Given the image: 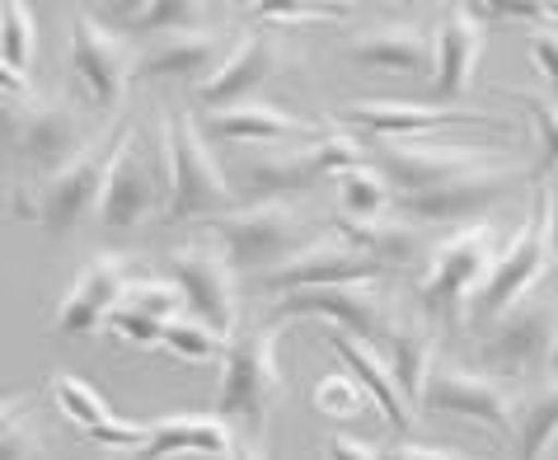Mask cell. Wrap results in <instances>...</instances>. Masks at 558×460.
I'll return each instance as SVG.
<instances>
[{
	"label": "cell",
	"instance_id": "cell-23",
	"mask_svg": "<svg viewBox=\"0 0 558 460\" xmlns=\"http://www.w3.org/2000/svg\"><path fill=\"white\" fill-rule=\"evenodd\" d=\"M226 38L216 28H189V34H165L150 38V48L136 57V75L142 81H211L216 66L226 61Z\"/></svg>",
	"mask_w": 558,
	"mask_h": 460
},
{
	"label": "cell",
	"instance_id": "cell-13",
	"mask_svg": "<svg viewBox=\"0 0 558 460\" xmlns=\"http://www.w3.org/2000/svg\"><path fill=\"white\" fill-rule=\"evenodd\" d=\"M348 132L371 136V142H413V136L441 132V128H493V132H517L507 118L460 109V104H404V99H371L348 104L333 113Z\"/></svg>",
	"mask_w": 558,
	"mask_h": 460
},
{
	"label": "cell",
	"instance_id": "cell-12",
	"mask_svg": "<svg viewBox=\"0 0 558 460\" xmlns=\"http://www.w3.org/2000/svg\"><path fill=\"white\" fill-rule=\"evenodd\" d=\"M371 165L385 174L395 197H417L432 189H446L464 174H478L498 165V150L484 146H423V142H371Z\"/></svg>",
	"mask_w": 558,
	"mask_h": 460
},
{
	"label": "cell",
	"instance_id": "cell-46",
	"mask_svg": "<svg viewBox=\"0 0 558 460\" xmlns=\"http://www.w3.org/2000/svg\"><path fill=\"white\" fill-rule=\"evenodd\" d=\"M549 254L558 268V189H549Z\"/></svg>",
	"mask_w": 558,
	"mask_h": 460
},
{
	"label": "cell",
	"instance_id": "cell-38",
	"mask_svg": "<svg viewBox=\"0 0 558 460\" xmlns=\"http://www.w3.org/2000/svg\"><path fill=\"white\" fill-rule=\"evenodd\" d=\"M108 329H113L118 339L136 343V348H160V339H165V325H160V319H150V315H142V311H128V305H118L113 319H108Z\"/></svg>",
	"mask_w": 558,
	"mask_h": 460
},
{
	"label": "cell",
	"instance_id": "cell-33",
	"mask_svg": "<svg viewBox=\"0 0 558 460\" xmlns=\"http://www.w3.org/2000/svg\"><path fill=\"white\" fill-rule=\"evenodd\" d=\"M165 352H174L179 362H216V358H226V339L216 329H207L203 319H193V315H179V319H169L165 325V339H160Z\"/></svg>",
	"mask_w": 558,
	"mask_h": 460
},
{
	"label": "cell",
	"instance_id": "cell-39",
	"mask_svg": "<svg viewBox=\"0 0 558 460\" xmlns=\"http://www.w3.org/2000/svg\"><path fill=\"white\" fill-rule=\"evenodd\" d=\"M263 24H333L343 20V5H258L254 10Z\"/></svg>",
	"mask_w": 558,
	"mask_h": 460
},
{
	"label": "cell",
	"instance_id": "cell-42",
	"mask_svg": "<svg viewBox=\"0 0 558 460\" xmlns=\"http://www.w3.org/2000/svg\"><path fill=\"white\" fill-rule=\"evenodd\" d=\"M324 460H380V451L371 447V441H362V437L333 433L329 441H324Z\"/></svg>",
	"mask_w": 558,
	"mask_h": 460
},
{
	"label": "cell",
	"instance_id": "cell-27",
	"mask_svg": "<svg viewBox=\"0 0 558 460\" xmlns=\"http://www.w3.org/2000/svg\"><path fill=\"white\" fill-rule=\"evenodd\" d=\"M99 14L104 20H122V28H132V34L165 38V34L207 28L211 5H203V0H150V5H108Z\"/></svg>",
	"mask_w": 558,
	"mask_h": 460
},
{
	"label": "cell",
	"instance_id": "cell-3",
	"mask_svg": "<svg viewBox=\"0 0 558 460\" xmlns=\"http://www.w3.org/2000/svg\"><path fill=\"white\" fill-rule=\"evenodd\" d=\"M165 156H169V203L165 221H216L240 207L235 183L207 142L203 122L189 109H169L165 118Z\"/></svg>",
	"mask_w": 558,
	"mask_h": 460
},
{
	"label": "cell",
	"instance_id": "cell-32",
	"mask_svg": "<svg viewBox=\"0 0 558 460\" xmlns=\"http://www.w3.org/2000/svg\"><path fill=\"white\" fill-rule=\"evenodd\" d=\"M34 52H38L34 10L20 5V0H5V5H0V57H5V66L28 75L34 71Z\"/></svg>",
	"mask_w": 558,
	"mask_h": 460
},
{
	"label": "cell",
	"instance_id": "cell-11",
	"mask_svg": "<svg viewBox=\"0 0 558 460\" xmlns=\"http://www.w3.org/2000/svg\"><path fill=\"white\" fill-rule=\"evenodd\" d=\"M136 75V57L113 28L99 24L95 10H71V81L99 113H118Z\"/></svg>",
	"mask_w": 558,
	"mask_h": 460
},
{
	"label": "cell",
	"instance_id": "cell-25",
	"mask_svg": "<svg viewBox=\"0 0 558 460\" xmlns=\"http://www.w3.org/2000/svg\"><path fill=\"white\" fill-rule=\"evenodd\" d=\"M385 362H390V376H395V386H399V400L409 404V413H423V395H427L432 366L441 362L432 319L427 315H413V319L399 315L390 343H385Z\"/></svg>",
	"mask_w": 558,
	"mask_h": 460
},
{
	"label": "cell",
	"instance_id": "cell-34",
	"mask_svg": "<svg viewBox=\"0 0 558 460\" xmlns=\"http://www.w3.org/2000/svg\"><path fill=\"white\" fill-rule=\"evenodd\" d=\"M310 404H315V413H324V419H333V423L356 419V413H366V409H371L366 390L356 386L352 376H343V372L319 376V380H315V390H310Z\"/></svg>",
	"mask_w": 558,
	"mask_h": 460
},
{
	"label": "cell",
	"instance_id": "cell-41",
	"mask_svg": "<svg viewBox=\"0 0 558 460\" xmlns=\"http://www.w3.org/2000/svg\"><path fill=\"white\" fill-rule=\"evenodd\" d=\"M28 413H34V390H10V395H0V441H5L20 423H28Z\"/></svg>",
	"mask_w": 558,
	"mask_h": 460
},
{
	"label": "cell",
	"instance_id": "cell-48",
	"mask_svg": "<svg viewBox=\"0 0 558 460\" xmlns=\"http://www.w3.org/2000/svg\"><path fill=\"white\" fill-rule=\"evenodd\" d=\"M549 380H558V343H554V358H549Z\"/></svg>",
	"mask_w": 558,
	"mask_h": 460
},
{
	"label": "cell",
	"instance_id": "cell-16",
	"mask_svg": "<svg viewBox=\"0 0 558 460\" xmlns=\"http://www.w3.org/2000/svg\"><path fill=\"white\" fill-rule=\"evenodd\" d=\"M521 183V165L498 160L478 174H464L446 189H432V193H417V197H395V207L404 211L409 221H423V226H460V221H474L493 211L498 203H507Z\"/></svg>",
	"mask_w": 558,
	"mask_h": 460
},
{
	"label": "cell",
	"instance_id": "cell-19",
	"mask_svg": "<svg viewBox=\"0 0 558 460\" xmlns=\"http://www.w3.org/2000/svg\"><path fill=\"white\" fill-rule=\"evenodd\" d=\"M348 61L362 71H385V75H427L437 61V38L423 20H380L348 34L343 43Z\"/></svg>",
	"mask_w": 558,
	"mask_h": 460
},
{
	"label": "cell",
	"instance_id": "cell-26",
	"mask_svg": "<svg viewBox=\"0 0 558 460\" xmlns=\"http://www.w3.org/2000/svg\"><path fill=\"white\" fill-rule=\"evenodd\" d=\"M235 460V433L216 413H189V419H160L150 423V441L132 460Z\"/></svg>",
	"mask_w": 558,
	"mask_h": 460
},
{
	"label": "cell",
	"instance_id": "cell-9",
	"mask_svg": "<svg viewBox=\"0 0 558 460\" xmlns=\"http://www.w3.org/2000/svg\"><path fill=\"white\" fill-rule=\"evenodd\" d=\"M169 282L183 296V315L203 319L207 329H216L230 343L240 334V278L230 268L226 250L216 240H189L179 250H169L165 258Z\"/></svg>",
	"mask_w": 558,
	"mask_h": 460
},
{
	"label": "cell",
	"instance_id": "cell-20",
	"mask_svg": "<svg viewBox=\"0 0 558 460\" xmlns=\"http://www.w3.org/2000/svg\"><path fill=\"white\" fill-rule=\"evenodd\" d=\"M277 66H282V43H277L268 28H254V34L235 38V48L226 52V61L216 66L211 81L197 85V104H203L207 113L254 104V95L272 81Z\"/></svg>",
	"mask_w": 558,
	"mask_h": 460
},
{
	"label": "cell",
	"instance_id": "cell-40",
	"mask_svg": "<svg viewBox=\"0 0 558 460\" xmlns=\"http://www.w3.org/2000/svg\"><path fill=\"white\" fill-rule=\"evenodd\" d=\"M0 460H48V447H43V427L28 419L14 433L0 441Z\"/></svg>",
	"mask_w": 558,
	"mask_h": 460
},
{
	"label": "cell",
	"instance_id": "cell-18",
	"mask_svg": "<svg viewBox=\"0 0 558 460\" xmlns=\"http://www.w3.org/2000/svg\"><path fill=\"white\" fill-rule=\"evenodd\" d=\"M437 38V61H432V104H456L474 85L478 61L488 48V20L474 5H451L441 24L432 28Z\"/></svg>",
	"mask_w": 558,
	"mask_h": 460
},
{
	"label": "cell",
	"instance_id": "cell-43",
	"mask_svg": "<svg viewBox=\"0 0 558 460\" xmlns=\"http://www.w3.org/2000/svg\"><path fill=\"white\" fill-rule=\"evenodd\" d=\"M24 109H28V104H20V99H5V95H0V150H5V146H20Z\"/></svg>",
	"mask_w": 558,
	"mask_h": 460
},
{
	"label": "cell",
	"instance_id": "cell-5",
	"mask_svg": "<svg viewBox=\"0 0 558 460\" xmlns=\"http://www.w3.org/2000/svg\"><path fill=\"white\" fill-rule=\"evenodd\" d=\"M498 264V230L493 226H460L432 250L423 282H417V305L432 325H460L470 315L474 291Z\"/></svg>",
	"mask_w": 558,
	"mask_h": 460
},
{
	"label": "cell",
	"instance_id": "cell-8",
	"mask_svg": "<svg viewBox=\"0 0 558 460\" xmlns=\"http://www.w3.org/2000/svg\"><path fill=\"white\" fill-rule=\"evenodd\" d=\"M287 319H324V329H338L362 343L385 348L399 325V311L385 287L352 282V287H305V291H291V296H277L268 325H287Z\"/></svg>",
	"mask_w": 558,
	"mask_h": 460
},
{
	"label": "cell",
	"instance_id": "cell-30",
	"mask_svg": "<svg viewBox=\"0 0 558 460\" xmlns=\"http://www.w3.org/2000/svg\"><path fill=\"white\" fill-rule=\"evenodd\" d=\"M333 193H338V211H343V221H380L390 217L395 207V193L385 174L376 165H356V170H343L333 179Z\"/></svg>",
	"mask_w": 558,
	"mask_h": 460
},
{
	"label": "cell",
	"instance_id": "cell-35",
	"mask_svg": "<svg viewBox=\"0 0 558 460\" xmlns=\"http://www.w3.org/2000/svg\"><path fill=\"white\" fill-rule=\"evenodd\" d=\"M128 311H142L150 319H160V325H169V319H179L183 315V296H179V287L174 282H165V278H136L128 287Z\"/></svg>",
	"mask_w": 558,
	"mask_h": 460
},
{
	"label": "cell",
	"instance_id": "cell-4",
	"mask_svg": "<svg viewBox=\"0 0 558 460\" xmlns=\"http://www.w3.org/2000/svg\"><path fill=\"white\" fill-rule=\"evenodd\" d=\"M169 203V156H165V132L146 142L142 122L122 118L118 122V146H113V165L104 179V197H99V226L113 235L146 226L150 211H165Z\"/></svg>",
	"mask_w": 558,
	"mask_h": 460
},
{
	"label": "cell",
	"instance_id": "cell-7",
	"mask_svg": "<svg viewBox=\"0 0 558 460\" xmlns=\"http://www.w3.org/2000/svg\"><path fill=\"white\" fill-rule=\"evenodd\" d=\"M113 146H118V128L113 132H99L81 156H75L66 170L43 179L34 193L28 189H14L10 203H14V217L20 221H38L43 230L52 235H71L75 226L85 221V211H99V197H104V179H108V165H113Z\"/></svg>",
	"mask_w": 558,
	"mask_h": 460
},
{
	"label": "cell",
	"instance_id": "cell-15",
	"mask_svg": "<svg viewBox=\"0 0 558 460\" xmlns=\"http://www.w3.org/2000/svg\"><path fill=\"white\" fill-rule=\"evenodd\" d=\"M385 278H395V273L376 264L366 250H356L338 226H329L287 268L263 278V291L268 296H291V291H305V287H352V282H385Z\"/></svg>",
	"mask_w": 558,
	"mask_h": 460
},
{
	"label": "cell",
	"instance_id": "cell-2",
	"mask_svg": "<svg viewBox=\"0 0 558 460\" xmlns=\"http://www.w3.org/2000/svg\"><path fill=\"white\" fill-rule=\"evenodd\" d=\"M211 235L221 240V250L235 268V278H272L277 268H287L301 250H310L324 230L305 207L296 203H254V207H235L226 217L207 221Z\"/></svg>",
	"mask_w": 558,
	"mask_h": 460
},
{
	"label": "cell",
	"instance_id": "cell-36",
	"mask_svg": "<svg viewBox=\"0 0 558 460\" xmlns=\"http://www.w3.org/2000/svg\"><path fill=\"white\" fill-rule=\"evenodd\" d=\"M525 113L535 118V136H539V165L535 174L558 170V99H539V95H521Z\"/></svg>",
	"mask_w": 558,
	"mask_h": 460
},
{
	"label": "cell",
	"instance_id": "cell-22",
	"mask_svg": "<svg viewBox=\"0 0 558 460\" xmlns=\"http://www.w3.org/2000/svg\"><path fill=\"white\" fill-rule=\"evenodd\" d=\"M95 142V136H85L81 128V113L71 109L66 99H28L24 109V128H20V156L34 165L38 183L61 174L66 165L81 156V150Z\"/></svg>",
	"mask_w": 558,
	"mask_h": 460
},
{
	"label": "cell",
	"instance_id": "cell-17",
	"mask_svg": "<svg viewBox=\"0 0 558 460\" xmlns=\"http://www.w3.org/2000/svg\"><path fill=\"white\" fill-rule=\"evenodd\" d=\"M136 282L132 264L122 254H99L75 273V282L66 287V296L52 311V329L66 334H99L104 319H113V311L128 301V287Z\"/></svg>",
	"mask_w": 558,
	"mask_h": 460
},
{
	"label": "cell",
	"instance_id": "cell-21",
	"mask_svg": "<svg viewBox=\"0 0 558 460\" xmlns=\"http://www.w3.org/2000/svg\"><path fill=\"white\" fill-rule=\"evenodd\" d=\"M203 132L216 142H235V146H263V150H301L315 146L324 128L319 122H305L296 113H282L277 104H235V109H216L203 113Z\"/></svg>",
	"mask_w": 558,
	"mask_h": 460
},
{
	"label": "cell",
	"instance_id": "cell-1",
	"mask_svg": "<svg viewBox=\"0 0 558 460\" xmlns=\"http://www.w3.org/2000/svg\"><path fill=\"white\" fill-rule=\"evenodd\" d=\"M287 325L240 329L221 358V386H216V419L244 441H263L277 400H282V366H277V343Z\"/></svg>",
	"mask_w": 558,
	"mask_h": 460
},
{
	"label": "cell",
	"instance_id": "cell-10",
	"mask_svg": "<svg viewBox=\"0 0 558 460\" xmlns=\"http://www.w3.org/2000/svg\"><path fill=\"white\" fill-rule=\"evenodd\" d=\"M558 343V291H535L521 305H511L502 319H493L478 339V358L498 376H535L549 372Z\"/></svg>",
	"mask_w": 558,
	"mask_h": 460
},
{
	"label": "cell",
	"instance_id": "cell-6",
	"mask_svg": "<svg viewBox=\"0 0 558 460\" xmlns=\"http://www.w3.org/2000/svg\"><path fill=\"white\" fill-rule=\"evenodd\" d=\"M554 268V254H549V189L535 193L531 203V217L521 221V230L511 235V244L498 250V264L484 278V287L474 291L470 301V325H493V319H502L511 305H521L525 296H535L539 282L549 278Z\"/></svg>",
	"mask_w": 558,
	"mask_h": 460
},
{
	"label": "cell",
	"instance_id": "cell-37",
	"mask_svg": "<svg viewBox=\"0 0 558 460\" xmlns=\"http://www.w3.org/2000/svg\"><path fill=\"white\" fill-rule=\"evenodd\" d=\"M525 57H531L535 75L554 89V99H558V28H554V24L525 28Z\"/></svg>",
	"mask_w": 558,
	"mask_h": 460
},
{
	"label": "cell",
	"instance_id": "cell-47",
	"mask_svg": "<svg viewBox=\"0 0 558 460\" xmlns=\"http://www.w3.org/2000/svg\"><path fill=\"white\" fill-rule=\"evenodd\" d=\"M235 460H268V451H263V441H244V437H235Z\"/></svg>",
	"mask_w": 558,
	"mask_h": 460
},
{
	"label": "cell",
	"instance_id": "cell-44",
	"mask_svg": "<svg viewBox=\"0 0 558 460\" xmlns=\"http://www.w3.org/2000/svg\"><path fill=\"white\" fill-rule=\"evenodd\" d=\"M0 95H5V99H20V104L38 99L34 85H28V75H20L14 66H5V57H0Z\"/></svg>",
	"mask_w": 558,
	"mask_h": 460
},
{
	"label": "cell",
	"instance_id": "cell-28",
	"mask_svg": "<svg viewBox=\"0 0 558 460\" xmlns=\"http://www.w3.org/2000/svg\"><path fill=\"white\" fill-rule=\"evenodd\" d=\"M338 230H343L356 250H366L376 264H385L390 273L413 268L417 254H423V235H417L409 221H390V217H380V221H338Z\"/></svg>",
	"mask_w": 558,
	"mask_h": 460
},
{
	"label": "cell",
	"instance_id": "cell-45",
	"mask_svg": "<svg viewBox=\"0 0 558 460\" xmlns=\"http://www.w3.org/2000/svg\"><path fill=\"white\" fill-rule=\"evenodd\" d=\"M380 460H464L456 451H432V447H390Z\"/></svg>",
	"mask_w": 558,
	"mask_h": 460
},
{
	"label": "cell",
	"instance_id": "cell-29",
	"mask_svg": "<svg viewBox=\"0 0 558 460\" xmlns=\"http://www.w3.org/2000/svg\"><path fill=\"white\" fill-rule=\"evenodd\" d=\"M558 441V380L517 400V460H545Z\"/></svg>",
	"mask_w": 558,
	"mask_h": 460
},
{
	"label": "cell",
	"instance_id": "cell-49",
	"mask_svg": "<svg viewBox=\"0 0 558 460\" xmlns=\"http://www.w3.org/2000/svg\"><path fill=\"white\" fill-rule=\"evenodd\" d=\"M549 10V20H558V5H545Z\"/></svg>",
	"mask_w": 558,
	"mask_h": 460
},
{
	"label": "cell",
	"instance_id": "cell-24",
	"mask_svg": "<svg viewBox=\"0 0 558 460\" xmlns=\"http://www.w3.org/2000/svg\"><path fill=\"white\" fill-rule=\"evenodd\" d=\"M324 343H329V348L338 352V358H343L348 376L366 390L371 409H376L380 419L395 427V433H409L413 413H409V404H404V400H399V386H395V376H390V362L380 358V348H376V343L352 339V334H338V329H324Z\"/></svg>",
	"mask_w": 558,
	"mask_h": 460
},
{
	"label": "cell",
	"instance_id": "cell-31",
	"mask_svg": "<svg viewBox=\"0 0 558 460\" xmlns=\"http://www.w3.org/2000/svg\"><path fill=\"white\" fill-rule=\"evenodd\" d=\"M48 395H52V404H57L61 419H66L71 427H81V437L99 433V427H108V423L118 419L113 404H108L104 395L89 386V380L71 376V372H57V376L48 380Z\"/></svg>",
	"mask_w": 558,
	"mask_h": 460
},
{
	"label": "cell",
	"instance_id": "cell-14",
	"mask_svg": "<svg viewBox=\"0 0 558 460\" xmlns=\"http://www.w3.org/2000/svg\"><path fill=\"white\" fill-rule=\"evenodd\" d=\"M423 409L427 413H451V419L484 423L498 437H517V400H511V390L502 386L498 376L470 372V366H460L451 358H441L437 366H432Z\"/></svg>",
	"mask_w": 558,
	"mask_h": 460
}]
</instances>
